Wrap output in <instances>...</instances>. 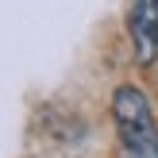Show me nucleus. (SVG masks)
I'll use <instances>...</instances> for the list:
<instances>
[{
	"mask_svg": "<svg viewBox=\"0 0 158 158\" xmlns=\"http://www.w3.org/2000/svg\"><path fill=\"white\" fill-rule=\"evenodd\" d=\"M112 120L127 158H158V123L143 89L120 85L112 93Z\"/></svg>",
	"mask_w": 158,
	"mask_h": 158,
	"instance_id": "obj_1",
	"label": "nucleus"
},
{
	"mask_svg": "<svg viewBox=\"0 0 158 158\" xmlns=\"http://www.w3.org/2000/svg\"><path fill=\"white\" fill-rule=\"evenodd\" d=\"M127 35L139 66H154L158 58V0H127Z\"/></svg>",
	"mask_w": 158,
	"mask_h": 158,
	"instance_id": "obj_2",
	"label": "nucleus"
}]
</instances>
